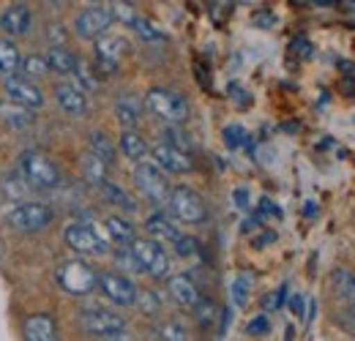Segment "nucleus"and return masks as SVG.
I'll return each mask as SVG.
<instances>
[{"label":"nucleus","mask_w":355,"mask_h":341,"mask_svg":"<svg viewBox=\"0 0 355 341\" xmlns=\"http://www.w3.org/2000/svg\"><path fill=\"white\" fill-rule=\"evenodd\" d=\"M145 107H148L156 118H162L164 123H170V126L186 123L189 115H191L189 101H186L180 93L170 90V87H150V90L145 93Z\"/></svg>","instance_id":"obj_1"},{"label":"nucleus","mask_w":355,"mask_h":341,"mask_svg":"<svg viewBox=\"0 0 355 341\" xmlns=\"http://www.w3.org/2000/svg\"><path fill=\"white\" fill-rule=\"evenodd\" d=\"M55 279L58 284L69 292V295H90L96 287H98V273L90 268L88 262L83 259H69V262H60V268L55 270Z\"/></svg>","instance_id":"obj_2"},{"label":"nucleus","mask_w":355,"mask_h":341,"mask_svg":"<svg viewBox=\"0 0 355 341\" xmlns=\"http://www.w3.org/2000/svg\"><path fill=\"white\" fill-rule=\"evenodd\" d=\"M19 172H22V177H25L28 186L42 189V191H49V189H55L60 183L58 167L46 159L44 153H39V150H25L19 156Z\"/></svg>","instance_id":"obj_3"},{"label":"nucleus","mask_w":355,"mask_h":341,"mask_svg":"<svg viewBox=\"0 0 355 341\" xmlns=\"http://www.w3.org/2000/svg\"><path fill=\"white\" fill-rule=\"evenodd\" d=\"M134 183H137V189L142 191V197L150 200L153 205L164 208V205L170 202V194H173L170 180L164 177V172L159 170L156 164H150V161L137 164V167H134Z\"/></svg>","instance_id":"obj_4"},{"label":"nucleus","mask_w":355,"mask_h":341,"mask_svg":"<svg viewBox=\"0 0 355 341\" xmlns=\"http://www.w3.org/2000/svg\"><path fill=\"white\" fill-rule=\"evenodd\" d=\"M167 205H170L173 216H175L178 221H183V224H205L208 221L205 200L194 189H189V186H175Z\"/></svg>","instance_id":"obj_5"},{"label":"nucleus","mask_w":355,"mask_h":341,"mask_svg":"<svg viewBox=\"0 0 355 341\" xmlns=\"http://www.w3.org/2000/svg\"><path fill=\"white\" fill-rule=\"evenodd\" d=\"M129 252L139 262L142 273H150L153 279H164L170 273V256H167V252L156 241H150V238H134Z\"/></svg>","instance_id":"obj_6"},{"label":"nucleus","mask_w":355,"mask_h":341,"mask_svg":"<svg viewBox=\"0 0 355 341\" xmlns=\"http://www.w3.org/2000/svg\"><path fill=\"white\" fill-rule=\"evenodd\" d=\"M55 221V211L42 202H19L8 211V224L19 232H42Z\"/></svg>","instance_id":"obj_7"},{"label":"nucleus","mask_w":355,"mask_h":341,"mask_svg":"<svg viewBox=\"0 0 355 341\" xmlns=\"http://www.w3.org/2000/svg\"><path fill=\"white\" fill-rule=\"evenodd\" d=\"M63 238H66V246H69L71 252H77V254L101 256L110 252V246H107V241L98 235V229L90 227V224H83V221L69 224L66 232H63Z\"/></svg>","instance_id":"obj_8"},{"label":"nucleus","mask_w":355,"mask_h":341,"mask_svg":"<svg viewBox=\"0 0 355 341\" xmlns=\"http://www.w3.org/2000/svg\"><path fill=\"white\" fill-rule=\"evenodd\" d=\"M80 328L90 336H112L118 331H126V320L118 311H107V308H85L80 314Z\"/></svg>","instance_id":"obj_9"},{"label":"nucleus","mask_w":355,"mask_h":341,"mask_svg":"<svg viewBox=\"0 0 355 341\" xmlns=\"http://www.w3.org/2000/svg\"><path fill=\"white\" fill-rule=\"evenodd\" d=\"M110 25H112V14H110L107 6H88V8L77 17V22H74L77 36L90 39V42H98L101 36H107Z\"/></svg>","instance_id":"obj_10"},{"label":"nucleus","mask_w":355,"mask_h":341,"mask_svg":"<svg viewBox=\"0 0 355 341\" xmlns=\"http://www.w3.org/2000/svg\"><path fill=\"white\" fill-rule=\"evenodd\" d=\"M96 290H101V295L112 300L115 306H134V300H137L134 281L121 276V273H98V287Z\"/></svg>","instance_id":"obj_11"},{"label":"nucleus","mask_w":355,"mask_h":341,"mask_svg":"<svg viewBox=\"0 0 355 341\" xmlns=\"http://www.w3.org/2000/svg\"><path fill=\"white\" fill-rule=\"evenodd\" d=\"M126 49H129V44L123 42L121 36H101L96 42V63H98V69L104 74H115L121 60H123V55H126Z\"/></svg>","instance_id":"obj_12"},{"label":"nucleus","mask_w":355,"mask_h":341,"mask_svg":"<svg viewBox=\"0 0 355 341\" xmlns=\"http://www.w3.org/2000/svg\"><path fill=\"white\" fill-rule=\"evenodd\" d=\"M6 93H8V101L25 107V110H39L44 107V93L42 87L28 82L25 77H8L6 80Z\"/></svg>","instance_id":"obj_13"},{"label":"nucleus","mask_w":355,"mask_h":341,"mask_svg":"<svg viewBox=\"0 0 355 341\" xmlns=\"http://www.w3.org/2000/svg\"><path fill=\"white\" fill-rule=\"evenodd\" d=\"M31 25H33V11H31L28 3H11V6L3 8V14H0V28H3V33H6L8 39L25 36V33L31 30Z\"/></svg>","instance_id":"obj_14"},{"label":"nucleus","mask_w":355,"mask_h":341,"mask_svg":"<svg viewBox=\"0 0 355 341\" xmlns=\"http://www.w3.org/2000/svg\"><path fill=\"white\" fill-rule=\"evenodd\" d=\"M150 153H153L159 170L173 172V175H183V172L194 170V159H191V153L178 150V148H170V145H164V142H159Z\"/></svg>","instance_id":"obj_15"},{"label":"nucleus","mask_w":355,"mask_h":341,"mask_svg":"<svg viewBox=\"0 0 355 341\" xmlns=\"http://www.w3.org/2000/svg\"><path fill=\"white\" fill-rule=\"evenodd\" d=\"M55 98H58L60 110L69 112V115H74V118H83L88 112L85 90L77 85V82H60V85H55Z\"/></svg>","instance_id":"obj_16"},{"label":"nucleus","mask_w":355,"mask_h":341,"mask_svg":"<svg viewBox=\"0 0 355 341\" xmlns=\"http://www.w3.org/2000/svg\"><path fill=\"white\" fill-rule=\"evenodd\" d=\"M167 292H170V298L175 300L178 306H186V308H194L200 303V298H202L200 290H197V284H194V279L186 276V273H178V276L170 279Z\"/></svg>","instance_id":"obj_17"},{"label":"nucleus","mask_w":355,"mask_h":341,"mask_svg":"<svg viewBox=\"0 0 355 341\" xmlns=\"http://www.w3.org/2000/svg\"><path fill=\"white\" fill-rule=\"evenodd\" d=\"M25 341H58V325L49 314H31L22 325Z\"/></svg>","instance_id":"obj_18"},{"label":"nucleus","mask_w":355,"mask_h":341,"mask_svg":"<svg viewBox=\"0 0 355 341\" xmlns=\"http://www.w3.org/2000/svg\"><path fill=\"white\" fill-rule=\"evenodd\" d=\"M331 287H334V295L342 303V308L355 311V273L353 270H347V268H334V273H331Z\"/></svg>","instance_id":"obj_19"},{"label":"nucleus","mask_w":355,"mask_h":341,"mask_svg":"<svg viewBox=\"0 0 355 341\" xmlns=\"http://www.w3.org/2000/svg\"><path fill=\"white\" fill-rule=\"evenodd\" d=\"M44 60L49 71H58V74H66V77L77 74V69H80V58L66 46H49Z\"/></svg>","instance_id":"obj_20"},{"label":"nucleus","mask_w":355,"mask_h":341,"mask_svg":"<svg viewBox=\"0 0 355 341\" xmlns=\"http://www.w3.org/2000/svg\"><path fill=\"white\" fill-rule=\"evenodd\" d=\"M145 229L150 232V241H170V243H175L178 238H180V232H178V227L173 224V218L164 213V211H156V213H150L145 218Z\"/></svg>","instance_id":"obj_21"},{"label":"nucleus","mask_w":355,"mask_h":341,"mask_svg":"<svg viewBox=\"0 0 355 341\" xmlns=\"http://www.w3.org/2000/svg\"><path fill=\"white\" fill-rule=\"evenodd\" d=\"M19 69H22V55L17 44L11 39H0V74L8 80V77H17Z\"/></svg>","instance_id":"obj_22"},{"label":"nucleus","mask_w":355,"mask_h":341,"mask_svg":"<svg viewBox=\"0 0 355 341\" xmlns=\"http://www.w3.org/2000/svg\"><path fill=\"white\" fill-rule=\"evenodd\" d=\"M115 115H118V123L126 128V131H134L137 123H139V115H142V107L134 96H121L118 104H115Z\"/></svg>","instance_id":"obj_23"},{"label":"nucleus","mask_w":355,"mask_h":341,"mask_svg":"<svg viewBox=\"0 0 355 341\" xmlns=\"http://www.w3.org/2000/svg\"><path fill=\"white\" fill-rule=\"evenodd\" d=\"M121 153L134 161V164H142V159L148 156V142H145V137L142 134H137V131H123L121 134Z\"/></svg>","instance_id":"obj_24"},{"label":"nucleus","mask_w":355,"mask_h":341,"mask_svg":"<svg viewBox=\"0 0 355 341\" xmlns=\"http://www.w3.org/2000/svg\"><path fill=\"white\" fill-rule=\"evenodd\" d=\"M104 227H107V235H110V241H112V243L132 246V241L137 238L134 224H129V221H126V218H121V216H110Z\"/></svg>","instance_id":"obj_25"},{"label":"nucleus","mask_w":355,"mask_h":341,"mask_svg":"<svg viewBox=\"0 0 355 341\" xmlns=\"http://www.w3.org/2000/svg\"><path fill=\"white\" fill-rule=\"evenodd\" d=\"M0 121L11 128H28L31 121H33V115L25 107L14 104V101H0Z\"/></svg>","instance_id":"obj_26"},{"label":"nucleus","mask_w":355,"mask_h":341,"mask_svg":"<svg viewBox=\"0 0 355 341\" xmlns=\"http://www.w3.org/2000/svg\"><path fill=\"white\" fill-rule=\"evenodd\" d=\"M107 172H110V167H107L98 156H93L90 150L83 156V175H85V180H88V183H93V186H98V189H101V186L107 183Z\"/></svg>","instance_id":"obj_27"},{"label":"nucleus","mask_w":355,"mask_h":341,"mask_svg":"<svg viewBox=\"0 0 355 341\" xmlns=\"http://www.w3.org/2000/svg\"><path fill=\"white\" fill-rule=\"evenodd\" d=\"M88 142H90V153L98 156L107 167L115 161V145H112V139H110L104 131H93L88 137Z\"/></svg>","instance_id":"obj_28"},{"label":"nucleus","mask_w":355,"mask_h":341,"mask_svg":"<svg viewBox=\"0 0 355 341\" xmlns=\"http://www.w3.org/2000/svg\"><path fill=\"white\" fill-rule=\"evenodd\" d=\"M101 194H104L107 202H112V205H118V208H123V211H134V208H137V202H134L132 197H129L121 186H115V183H110V180L101 186Z\"/></svg>","instance_id":"obj_29"},{"label":"nucleus","mask_w":355,"mask_h":341,"mask_svg":"<svg viewBox=\"0 0 355 341\" xmlns=\"http://www.w3.org/2000/svg\"><path fill=\"white\" fill-rule=\"evenodd\" d=\"M252 281H254V276H252V273H241V276L232 281L230 295H232V303H235L238 308H243V306L249 303V290H252Z\"/></svg>","instance_id":"obj_30"},{"label":"nucleus","mask_w":355,"mask_h":341,"mask_svg":"<svg viewBox=\"0 0 355 341\" xmlns=\"http://www.w3.org/2000/svg\"><path fill=\"white\" fill-rule=\"evenodd\" d=\"M132 28H134V33H137V36H142L145 42H164V39H167V36H164L153 22H148V19H142V17H137V19H134Z\"/></svg>","instance_id":"obj_31"},{"label":"nucleus","mask_w":355,"mask_h":341,"mask_svg":"<svg viewBox=\"0 0 355 341\" xmlns=\"http://www.w3.org/2000/svg\"><path fill=\"white\" fill-rule=\"evenodd\" d=\"M194 314H197V320H200V325H214L216 322V317H219V308H216V303L211 298H200V303L194 306Z\"/></svg>","instance_id":"obj_32"},{"label":"nucleus","mask_w":355,"mask_h":341,"mask_svg":"<svg viewBox=\"0 0 355 341\" xmlns=\"http://www.w3.org/2000/svg\"><path fill=\"white\" fill-rule=\"evenodd\" d=\"M159 339L162 341H189V336H186V328H183L180 322L167 320V322L159 325Z\"/></svg>","instance_id":"obj_33"},{"label":"nucleus","mask_w":355,"mask_h":341,"mask_svg":"<svg viewBox=\"0 0 355 341\" xmlns=\"http://www.w3.org/2000/svg\"><path fill=\"white\" fill-rule=\"evenodd\" d=\"M162 142L164 145H170V148H178V150H186L189 153V137L183 134V131H178V126H167L162 131Z\"/></svg>","instance_id":"obj_34"},{"label":"nucleus","mask_w":355,"mask_h":341,"mask_svg":"<svg viewBox=\"0 0 355 341\" xmlns=\"http://www.w3.org/2000/svg\"><path fill=\"white\" fill-rule=\"evenodd\" d=\"M22 71H25V80L31 82V80H42L46 71H49V69H46L44 58H39V55H36V58H28V60H22Z\"/></svg>","instance_id":"obj_35"},{"label":"nucleus","mask_w":355,"mask_h":341,"mask_svg":"<svg viewBox=\"0 0 355 341\" xmlns=\"http://www.w3.org/2000/svg\"><path fill=\"white\" fill-rule=\"evenodd\" d=\"M222 134H224V145L232 148V150L241 148V145L246 142V128L241 126V123H230V126H224Z\"/></svg>","instance_id":"obj_36"},{"label":"nucleus","mask_w":355,"mask_h":341,"mask_svg":"<svg viewBox=\"0 0 355 341\" xmlns=\"http://www.w3.org/2000/svg\"><path fill=\"white\" fill-rule=\"evenodd\" d=\"M134 303L142 308V314H156L159 311V298L150 290H137V300Z\"/></svg>","instance_id":"obj_37"},{"label":"nucleus","mask_w":355,"mask_h":341,"mask_svg":"<svg viewBox=\"0 0 355 341\" xmlns=\"http://www.w3.org/2000/svg\"><path fill=\"white\" fill-rule=\"evenodd\" d=\"M175 252L180 256H194L200 252V241L197 238H191V235H180L175 241Z\"/></svg>","instance_id":"obj_38"},{"label":"nucleus","mask_w":355,"mask_h":341,"mask_svg":"<svg viewBox=\"0 0 355 341\" xmlns=\"http://www.w3.org/2000/svg\"><path fill=\"white\" fill-rule=\"evenodd\" d=\"M268 331H270V322H268L266 314L252 317V320H249V325H246V333H249V336H266Z\"/></svg>","instance_id":"obj_39"},{"label":"nucleus","mask_w":355,"mask_h":341,"mask_svg":"<svg viewBox=\"0 0 355 341\" xmlns=\"http://www.w3.org/2000/svg\"><path fill=\"white\" fill-rule=\"evenodd\" d=\"M115 259H118V265H126L129 270H134V273H142V268H139V262L134 259V254L129 252V246H123V249H118L115 252Z\"/></svg>","instance_id":"obj_40"},{"label":"nucleus","mask_w":355,"mask_h":341,"mask_svg":"<svg viewBox=\"0 0 355 341\" xmlns=\"http://www.w3.org/2000/svg\"><path fill=\"white\" fill-rule=\"evenodd\" d=\"M284 300H287V287H279V290H276V295H266V298H263V308H266V311L282 308V306H284Z\"/></svg>","instance_id":"obj_41"},{"label":"nucleus","mask_w":355,"mask_h":341,"mask_svg":"<svg viewBox=\"0 0 355 341\" xmlns=\"http://www.w3.org/2000/svg\"><path fill=\"white\" fill-rule=\"evenodd\" d=\"M336 320H339L342 328H347V333H353L355 336V311H350V308H339Z\"/></svg>","instance_id":"obj_42"},{"label":"nucleus","mask_w":355,"mask_h":341,"mask_svg":"<svg viewBox=\"0 0 355 341\" xmlns=\"http://www.w3.org/2000/svg\"><path fill=\"white\" fill-rule=\"evenodd\" d=\"M46 39L52 42V46H63V42H66L63 25H49V28H46Z\"/></svg>","instance_id":"obj_43"},{"label":"nucleus","mask_w":355,"mask_h":341,"mask_svg":"<svg viewBox=\"0 0 355 341\" xmlns=\"http://www.w3.org/2000/svg\"><path fill=\"white\" fill-rule=\"evenodd\" d=\"M232 200H235V208H241V211H249V191L246 189H235L232 191Z\"/></svg>","instance_id":"obj_44"},{"label":"nucleus","mask_w":355,"mask_h":341,"mask_svg":"<svg viewBox=\"0 0 355 341\" xmlns=\"http://www.w3.org/2000/svg\"><path fill=\"white\" fill-rule=\"evenodd\" d=\"M287 306H290V311L295 314V317H304V308H306V300H304V295H293V298L287 300Z\"/></svg>","instance_id":"obj_45"},{"label":"nucleus","mask_w":355,"mask_h":341,"mask_svg":"<svg viewBox=\"0 0 355 341\" xmlns=\"http://www.w3.org/2000/svg\"><path fill=\"white\" fill-rule=\"evenodd\" d=\"M252 19H254V25H260V28H273V25H276V17H273L270 11H257Z\"/></svg>","instance_id":"obj_46"},{"label":"nucleus","mask_w":355,"mask_h":341,"mask_svg":"<svg viewBox=\"0 0 355 341\" xmlns=\"http://www.w3.org/2000/svg\"><path fill=\"white\" fill-rule=\"evenodd\" d=\"M260 211H263V213L282 216V211H279V208H276V205H273V202H270V200H268V197H263V200H260ZM263 213H260V216H263Z\"/></svg>","instance_id":"obj_47"},{"label":"nucleus","mask_w":355,"mask_h":341,"mask_svg":"<svg viewBox=\"0 0 355 341\" xmlns=\"http://www.w3.org/2000/svg\"><path fill=\"white\" fill-rule=\"evenodd\" d=\"M273 241H276V232H263V235H257V238H254V246H257V249H263L266 243H273Z\"/></svg>","instance_id":"obj_48"},{"label":"nucleus","mask_w":355,"mask_h":341,"mask_svg":"<svg viewBox=\"0 0 355 341\" xmlns=\"http://www.w3.org/2000/svg\"><path fill=\"white\" fill-rule=\"evenodd\" d=\"M104 341H134V339L129 331H118V333H112V336H104Z\"/></svg>","instance_id":"obj_49"}]
</instances>
